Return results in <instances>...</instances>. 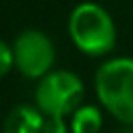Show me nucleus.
<instances>
[{
  "label": "nucleus",
  "instance_id": "1",
  "mask_svg": "<svg viewBox=\"0 0 133 133\" xmlns=\"http://www.w3.org/2000/svg\"><path fill=\"white\" fill-rule=\"evenodd\" d=\"M100 104L121 123L133 125V58L106 60L94 77Z\"/></svg>",
  "mask_w": 133,
  "mask_h": 133
},
{
  "label": "nucleus",
  "instance_id": "2",
  "mask_svg": "<svg viewBox=\"0 0 133 133\" xmlns=\"http://www.w3.org/2000/svg\"><path fill=\"white\" fill-rule=\"evenodd\" d=\"M69 35L77 50L87 56H104L116 44L112 17L96 2H81L69 17Z\"/></svg>",
  "mask_w": 133,
  "mask_h": 133
},
{
  "label": "nucleus",
  "instance_id": "3",
  "mask_svg": "<svg viewBox=\"0 0 133 133\" xmlns=\"http://www.w3.org/2000/svg\"><path fill=\"white\" fill-rule=\"evenodd\" d=\"M83 81L71 71H50L35 87V106L44 116L73 114L83 100Z\"/></svg>",
  "mask_w": 133,
  "mask_h": 133
},
{
  "label": "nucleus",
  "instance_id": "4",
  "mask_svg": "<svg viewBox=\"0 0 133 133\" xmlns=\"http://www.w3.org/2000/svg\"><path fill=\"white\" fill-rule=\"evenodd\" d=\"M12 56H15V66L23 77L42 79L52 71L56 52L52 39L46 33L37 29H27L17 35L12 44Z\"/></svg>",
  "mask_w": 133,
  "mask_h": 133
},
{
  "label": "nucleus",
  "instance_id": "5",
  "mask_svg": "<svg viewBox=\"0 0 133 133\" xmlns=\"http://www.w3.org/2000/svg\"><path fill=\"white\" fill-rule=\"evenodd\" d=\"M44 129V114L37 106L19 104L15 106L6 121H4V133H42Z\"/></svg>",
  "mask_w": 133,
  "mask_h": 133
},
{
  "label": "nucleus",
  "instance_id": "6",
  "mask_svg": "<svg viewBox=\"0 0 133 133\" xmlns=\"http://www.w3.org/2000/svg\"><path fill=\"white\" fill-rule=\"evenodd\" d=\"M71 133H100L102 112L96 106H79L71 114Z\"/></svg>",
  "mask_w": 133,
  "mask_h": 133
},
{
  "label": "nucleus",
  "instance_id": "7",
  "mask_svg": "<svg viewBox=\"0 0 133 133\" xmlns=\"http://www.w3.org/2000/svg\"><path fill=\"white\" fill-rule=\"evenodd\" d=\"M12 66H15L12 46H8L4 39H0V77H4Z\"/></svg>",
  "mask_w": 133,
  "mask_h": 133
},
{
  "label": "nucleus",
  "instance_id": "8",
  "mask_svg": "<svg viewBox=\"0 0 133 133\" xmlns=\"http://www.w3.org/2000/svg\"><path fill=\"white\" fill-rule=\"evenodd\" d=\"M71 127H66L64 116H44V129L42 133H69Z\"/></svg>",
  "mask_w": 133,
  "mask_h": 133
}]
</instances>
